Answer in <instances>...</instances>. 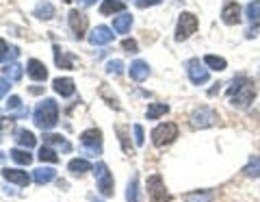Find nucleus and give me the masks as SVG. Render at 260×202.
<instances>
[{"label":"nucleus","mask_w":260,"mask_h":202,"mask_svg":"<svg viewBox=\"0 0 260 202\" xmlns=\"http://www.w3.org/2000/svg\"><path fill=\"white\" fill-rule=\"evenodd\" d=\"M7 56H9V44L5 39H0V61H5Z\"/></svg>","instance_id":"nucleus-39"},{"label":"nucleus","mask_w":260,"mask_h":202,"mask_svg":"<svg viewBox=\"0 0 260 202\" xmlns=\"http://www.w3.org/2000/svg\"><path fill=\"white\" fill-rule=\"evenodd\" d=\"M133 131H135V143H137V146H143L145 135H143V128H141V124H135V126H133Z\"/></svg>","instance_id":"nucleus-37"},{"label":"nucleus","mask_w":260,"mask_h":202,"mask_svg":"<svg viewBox=\"0 0 260 202\" xmlns=\"http://www.w3.org/2000/svg\"><path fill=\"white\" fill-rule=\"evenodd\" d=\"M39 159H42L44 163H56V161H59V155H56L50 146H42V150H39Z\"/></svg>","instance_id":"nucleus-33"},{"label":"nucleus","mask_w":260,"mask_h":202,"mask_svg":"<svg viewBox=\"0 0 260 202\" xmlns=\"http://www.w3.org/2000/svg\"><path fill=\"white\" fill-rule=\"evenodd\" d=\"M9 157H11L18 165H30V161H32L30 152H28V150H20V148H13V150L9 152Z\"/></svg>","instance_id":"nucleus-26"},{"label":"nucleus","mask_w":260,"mask_h":202,"mask_svg":"<svg viewBox=\"0 0 260 202\" xmlns=\"http://www.w3.org/2000/svg\"><path fill=\"white\" fill-rule=\"evenodd\" d=\"M243 174L249 176V179H258L260 176V157H251L247 161V165L243 167Z\"/></svg>","instance_id":"nucleus-27"},{"label":"nucleus","mask_w":260,"mask_h":202,"mask_svg":"<svg viewBox=\"0 0 260 202\" xmlns=\"http://www.w3.org/2000/svg\"><path fill=\"white\" fill-rule=\"evenodd\" d=\"M148 196L150 202H169V193L165 189V183L158 174H152L148 179Z\"/></svg>","instance_id":"nucleus-6"},{"label":"nucleus","mask_w":260,"mask_h":202,"mask_svg":"<svg viewBox=\"0 0 260 202\" xmlns=\"http://www.w3.org/2000/svg\"><path fill=\"white\" fill-rule=\"evenodd\" d=\"M160 0H135V5L139 7V9H145V7H154V5H158Z\"/></svg>","instance_id":"nucleus-40"},{"label":"nucleus","mask_w":260,"mask_h":202,"mask_svg":"<svg viewBox=\"0 0 260 202\" xmlns=\"http://www.w3.org/2000/svg\"><path fill=\"white\" fill-rule=\"evenodd\" d=\"M70 26H72V31H74L76 39H83L85 31H87V18L78 9H72L70 11Z\"/></svg>","instance_id":"nucleus-10"},{"label":"nucleus","mask_w":260,"mask_h":202,"mask_svg":"<svg viewBox=\"0 0 260 202\" xmlns=\"http://www.w3.org/2000/svg\"><path fill=\"white\" fill-rule=\"evenodd\" d=\"M3 122H5V118H0V126H3Z\"/></svg>","instance_id":"nucleus-45"},{"label":"nucleus","mask_w":260,"mask_h":202,"mask_svg":"<svg viewBox=\"0 0 260 202\" xmlns=\"http://www.w3.org/2000/svg\"><path fill=\"white\" fill-rule=\"evenodd\" d=\"M7 92H9V80L0 76V98H5V96H7Z\"/></svg>","instance_id":"nucleus-42"},{"label":"nucleus","mask_w":260,"mask_h":202,"mask_svg":"<svg viewBox=\"0 0 260 202\" xmlns=\"http://www.w3.org/2000/svg\"><path fill=\"white\" fill-rule=\"evenodd\" d=\"M32 15L39 20H52L54 18V7L48 3V0H44V3H39L35 7V11H32Z\"/></svg>","instance_id":"nucleus-21"},{"label":"nucleus","mask_w":260,"mask_h":202,"mask_svg":"<svg viewBox=\"0 0 260 202\" xmlns=\"http://www.w3.org/2000/svg\"><path fill=\"white\" fill-rule=\"evenodd\" d=\"M126 200L128 202H139V181H137V176H133V181L128 183Z\"/></svg>","instance_id":"nucleus-30"},{"label":"nucleus","mask_w":260,"mask_h":202,"mask_svg":"<svg viewBox=\"0 0 260 202\" xmlns=\"http://www.w3.org/2000/svg\"><path fill=\"white\" fill-rule=\"evenodd\" d=\"M126 5L121 0H104L100 5V13L102 15H109V13H117V11H124Z\"/></svg>","instance_id":"nucleus-23"},{"label":"nucleus","mask_w":260,"mask_h":202,"mask_svg":"<svg viewBox=\"0 0 260 202\" xmlns=\"http://www.w3.org/2000/svg\"><path fill=\"white\" fill-rule=\"evenodd\" d=\"M78 3H80V5H83V7H91V5L95 3V0H78Z\"/></svg>","instance_id":"nucleus-44"},{"label":"nucleus","mask_w":260,"mask_h":202,"mask_svg":"<svg viewBox=\"0 0 260 202\" xmlns=\"http://www.w3.org/2000/svg\"><path fill=\"white\" fill-rule=\"evenodd\" d=\"M80 143L87 148L89 155H100V148H102V133L98 128H89L80 135Z\"/></svg>","instance_id":"nucleus-8"},{"label":"nucleus","mask_w":260,"mask_h":202,"mask_svg":"<svg viewBox=\"0 0 260 202\" xmlns=\"http://www.w3.org/2000/svg\"><path fill=\"white\" fill-rule=\"evenodd\" d=\"M15 141L20 143V146H24V148H32L37 143V139H35V135H32L30 131H26V128H18L15 131Z\"/></svg>","instance_id":"nucleus-19"},{"label":"nucleus","mask_w":260,"mask_h":202,"mask_svg":"<svg viewBox=\"0 0 260 202\" xmlns=\"http://www.w3.org/2000/svg\"><path fill=\"white\" fill-rule=\"evenodd\" d=\"M121 48H124V50H128V52H137V42L135 39H124V42H121Z\"/></svg>","instance_id":"nucleus-38"},{"label":"nucleus","mask_w":260,"mask_h":202,"mask_svg":"<svg viewBox=\"0 0 260 202\" xmlns=\"http://www.w3.org/2000/svg\"><path fill=\"white\" fill-rule=\"evenodd\" d=\"M245 13H247V20L258 24L260 22V0H251V3L245 7Z\"/></svg>","instance_id":"nucleus-28"},{"label":"nucleus","mask_w":260,"mask_h":202,"mask_svg":"<svg viewBox=\"0 0 260 202\" xmlns=\"http://www.w3.org/2000/svg\"><path fill=\"white\" fill-rule=\"evenodd\" d=\"M52 87H54V92L59 94V96H63V98H70L72 94H74V80L72 78H54L52 80Z\"/></svg>","instance_id":"nucleus-15"},{"label":"nucleus","mask_w":260,"mask_h":202,"mask_svg":"<svg viewBox=\"0 0 260 202\" xmlns=\"http://www.w3.org/2000/svg\"><path fill=\"white\" fill-rule=\"evenodd\" d=\"M221 20L228 26H234V24L241 22V7L237 3H225L221 9Z\"/></svg>","instance_id":"nucleus-13"},{"label":"nucleus","mask_w":260,"mask_h":202,"mask_svg":"<svg viewBox=\"0 0 260 202\" xmlns=\"http://www.w3.org/2000/svg\"><path fill=\"white\" fill-rule=\"evenodd\" d=\"M107 72H109V74H121V72H124V63H121L119 59H115V61H109L107 63Z\"/></svg>","instance_id":"nucleus-36"},{"label":"nucleus","mask_w":260,"mask_h":202,"mask_svg":"<svg viewBox=\"0 0 260 202\" xmlns=\"http://www.w3.org/2000/svg\"><path fill=\"white\" fill-rule=\"evenodd\" d=\"M176 137H178V126L174 122H165V124H158L152 131V143L156 148H162L167 143H172Z\"/></svg>","instance_id":"nucleus-2"},{"label":"nucleus","mask_w":260,"mask_h":202,"mask_svg":"<svg viewBox=\"0 0 260 202\" xmlns=\"http://www.w3.org/2000/svg\"><path fill=\"white\" fill-rule=\"evenodd\" d=\"M245 83H247V76H245V74H239L237 78H232L230 87H228V94H230V96H232V94H237Z\"/></svg>","instance_id":"nucleus-35"},{"label":"nucleus","mask_w":260,"mask_h":202,"mask_svg":"<svg viewBox=\"0 0 260 202\" xmlns=\"http://www.w3.org/2000/svg\"><path fill=\"white\" fill-rule=\"evenodd\" d=\"M186 72L193 85H204L208 83V70L204 68V63H200V59H191L186 63Z\"/></svg>","instance_id":"nucleus-9"},{"label":"nucleus","mask_w":260,"mask_h":202,"mask_svg":"<svg viewBox=\"0 0 260 202\" xmlns=\"http://www.w3.org/2000/svg\"><path fill=\"white\" fill-rule=\"evenodd\" d=\"M28 76L32 80H46L48 78V70L42 61H37V59H30L28 61Z\"/></svg>","instance_id":"nucleus-18"},{"label":"nucleus","mask_w":260,"mask_h":202,"mask_svg":"<svg viewBox=\"0 0 260 202\" xmlns=\"http://www.w3.org/2000/svg\"><path fill=\"white\" fill-rule=\"evenodd\" d=\"M32 122H35L37 128H42V131L54 128L56 122H59V104H56V100L46 98L39 102L35 111H32Z\"/></svg>","instance_id":"nucleus-1"},{"label":"nucleus","mask_w":260,"mask_h":202,"mask_svg":"<svg viewBox=\"0 0 260 202\" xmlns=\"http://www.w3.org/2000/svg\"><path fill=\"white\" fill-rule=\"evenodd\" d=\"M52 50H54V63L59 66L61 70H72L74 68V56H70L68 52H63L61 50V46H52Z\"/></svg>","instance_id":"nucleus-16"},{"label":"nucleus","mask_w":260,"mask_h":202,"mask_svg":"<svg viewBox=\"0 0 260 202\" xmlns=\"http://www.w3.org/2000/svg\"><path fill=\"white\" fill-rule=\"evenodd\" d=\"M254 98H256V87H254V80H249V78H247V83L243 85L237 94L230 96L232 107H239V109L249 107V104L254 102Z\"/></svg>","instance_id":"nucleus-4"},{"label":"nucleus","mask_w":260,"mask_h":202,"mask_svg":"<svg viewBox=\"0 0 260 202\" xmlns=\"http://www.w3.org/2000/svg\"><path fill=\"white\" fill-rule=\"evenodd\" d=\"M93 165L89 163L87 159H74V161H70V165H68V169L72 174H85V172H89Z\"/></svg>","instance_id":"nucleus-24"},{"label":"nucleus","mask_w":260,"mask_h":202,"mask_svg":"<svg viewBox=\"0 0 260 202\" xmlns=\"http://www.w3.org/2000/svg\"><path fill=\"white\" fill-rule=\"evenodd\" d=\"M258 31H260V24H254V28H249L247 33H245V37H249V39H251V37H256V35H258Z\"/></svg>","instance_id":"nucleus-43"},{"label":"nucleus","mask_w":260,"mask_h":202,"mask_svg":"<svg viewBox=\"0 0 260 202\" xmlns=\"http://www.w3.org/2000/svg\"><path fill=\"white\" fill-rule=\"evenodd\" d=\"M44 141L46 146H61L63 152H72V143L65 141L63 135H44Z\"/></svg>","instance_id":"nucleus-22"},{"label":"nucleus","mask_w":260,"mask_h":202,"mask_svg":"<svg viewBox=\"0 0 260 202\" xmlns=\"http://www.w3.org/2000/svg\"><path fill=\"white\" fill-rule=\"evenodd\" d=\"M130 78L137 80V83H143L145 78L150 76V66H148V61H143V59H135L133 63H130Z\"/></svg>","instance_id":"nucleus-12"},{"label":"nucleus","mask_w":260,"mask_h":202,"mask_svg":"<svg viewBox=\"0 0 260 202\" xmlns=\"http://www.w3.org/2000/svg\"><path fill=\"white\" fill-rule=\"evenodd\" d=\"M93 169H95V181H98V189H100V193L104 198L113 196V174L109 172L107 163H98Z\"/></svg>","instance_id":"nucleus-5"},{"label":"nucleus","mask_w":260,"mask_h":202,"mask_svg":"<svg viewBox=\"0 0 260 202\" xmlns=\"http://www.w3.org/2000/svg\"><path fill=\"white\" fill-rule=\"evenodd\" d=\"M113 31L109 26H95L91 31V35H89V44L93 46H104V44H111L113 42Z\"/></svg>","instance_id":"nucleus-11"},{"label":"nucleus","mask_w":260,"mask_h":202,"mask_svg":"<svg viewBox=\"0 0 260 202\" xmlns=\"http://www.w3.org/2000/svg\"><path fill=\"white\" fill-rule=\"evenodd\" d=\"M115 131H117V137H119L121 148H124L126 155H128V152H133V146H130V143H128V135H126V133H128V126H117Z\"/></svg>","instance_id":"nucleus-34"},{"label":"nucleus","mask_w":260,"mask_h":202,"mask_svg":"<svg viewBox=\"0 0 260 202\" xmlns=\"http://www.w3.org/2000/svg\"><path fill=\"white\" fill-rule=\"evenodd\" d=\"M5 76L11 80V83H15V80L22 78V66L20 63H11V66L5 68Z\"/></svg>","instance_id":"nucleus-31"},{"label":"nucleus","mask_w":260,"mask_h":202,"mask_svg":"<svg viewBox=\"0 0 260 202\" xmlns=\"http://www.w3.org/2000/svg\"><path fill=\"white\" fill-rule=\"evenodd\" d=\"M213 193L210 191H195V193H189L184 198V202H213Z\"/></svg>","instance_id":"nucleus-32"},{"label":"nucleus","mask_w":260,"mask_h":202,"mask_svg":"<svg viewBox=\"0 0 260 202\" xmlns=\"http://www.w3.org/2000/svg\"><path fill=\"white\" fill-rule=\"evenodd\" d=\"M204 63H206V66H208L210 70H217V72H221V70H225V68H228L225 59H221V56H215V54H206Z\"/></svg>","instance_id":"nucleus-29"},{"label":"nucleus","mask_w":260,"mask_h":202,"mask_svg":"<svg viewBox=\"0 0 260 202\" xmlns=\"http://www.w3.org/2000/svg\"><path fill=\"white\" fill-rule=\"evenodd\" d=\"M200 22L195 18L193 13H180V18H178V26H176V42H184V39H189L195 31H198Z\"/></svg>","instance_id":"nucleus-3"},{"label":"nucleus","mask_w":260,"mask_h":202,"mask_svg":"<svg viewBox=\"0 0 260 202\" xmlns=\"http://www.w3.org/2000/svg\"><path fill=\"white\" fill-rule=\"evenodd\" d=\"M20 104H22V100L18 98V96H11V98H9V102H7V109H20Z\"/></svg>","instance_id":"nucleus-41"},{"label":"nucleus","mask_w":260,"mask_h":202,"mask_svg":"<svg viewBox=\"0 0 260 202\" xmlns=\"http://www.w3.org/2000/svg\"><path fill=\"white\" fill-rule=\"evenodd\" d=\"M61 3H72V0H61Z\"/></svg>","instance_id":"nucleus-46"},{"label":"nucleus","mask_w":260,"mask_h":202,"mask_svg":"<svg viewBox=\"0 0 260 202\" xmlns=\"http://www.w3.org/2000/svg\"><path fill=\"white\" fill-rule=\"evenodd\" d=\"M169 111V107L165 102H154L148 107V111H145V116H148V120H158L160 116H165V113Z\"/></svg>","instance_id":"nucleus-25"},{"label":"nucleus","mask_w":260,"mask_h":202,"mask_svg":"<svg viewBox=\"0 0 260 202\" xmlns=\"http://www.w3.org/2000/svg\"><path fill=\"white\" fill-rule=\"evenodd\" d=\"M130 26H133V15H130V13H121L119 18H115V20H113V28H115L119 35L128 33V31H130Z\"/></svg>","instance_id":"nucleus-20"},{"label":"nucleus","mask_w":260,"mask_h":202,"mask_svg":"<svg viewBox=\"0 0 260 202\" xmlns=\"http://www.w3.org/2000/svg\"><path fill=\"white\" fill-rule=\"evenodd\" d=\"M217 113L213 109H208V107H200V109H195L193 111V116H191V124L193 128H208V126H213L217 124Z\"/></svg>","instance_id":"nucleus-7"},{"label":"nucleus","mask_w":260,"mask_h":202,"mask_svg":"<svg viewBox=\"0 0 260 202\" xmlns=\"http://www.w3.org/2000/svg\"><path fill=\"white\" fill-rule=\"evenodd\" d=\"M54 179H56V172L52 167H37L35 172H32V181H35L37 185H48Z\"/></svg>","instance_id":"nucleus-17"},{"label":"nucleus","mask_w":260,"mask_h":202,"mask_svg":"<svg viewBox=\"0 0 260 202\" xmlns=\"http://www.w3.org/2000/svg\"><path fill=\"white\" fill-rule=\"evenodd\" d=\"M3 176H5V181H9V183H15V185H20V187H26V185L30 183V176L26 172H22V169H3Z\"/></svg>","instance_id":"nucleus-14"}]
</instances>
